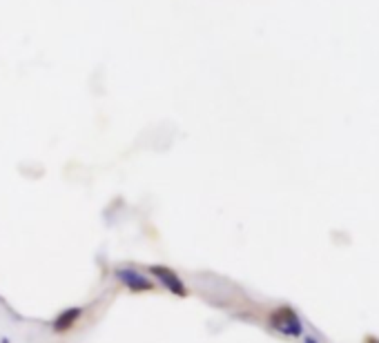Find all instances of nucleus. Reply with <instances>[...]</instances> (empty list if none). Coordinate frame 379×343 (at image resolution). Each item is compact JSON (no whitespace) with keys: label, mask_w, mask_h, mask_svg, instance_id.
Listing matches in <instances>:
<instances>
[{"label":"nucleus","mask_w":379,"mask_h":343,"mask_svg":"<svg viewBox=\"0 0 379 343\" xmlns=\"http://www.w3.org/2000/svg\"><path fill=\"white\" fill-rule=\"evenodd\" d=\"M268 323H270V328L284 337L297 339V337H303V332H306L301 317L297 314V310L290 308V305H282V308L270 312Z\"/></svg>","instance_id":"f257e3e1"},{"label":"nucleus","mask_w":379,"mask_h":343,"mask_svg":"<svg viewBox=\"0 0 379 343\" xmlns=\"http://www.w3.org/2000/svg\"><path fill=\"white\" fill-rule=\"evenodd\" d=\"M150 274L154 279H159V283L163 285L168 292H172L174 296H181V299H183V296H187V287L183 283V279L179 276L174 270H170L165 265H152Z\"/></svg>","instance_id":"f03ea898"},{"label":"nucleus","mask_w":379,"mask_h":343,"mask_svg":"<svg viewBox=\"0 0 379 343\" xmlns=\"http://www.w3.org/2000/svg\"><path fill=\"white\" fill-rule=\"evenodd\" d=\"M114 276L119 279V283H123L130 292H150L152 287H154L152 279L141 274L139 270H134V268H119L114 272Z\"/></svg>","instance_id":"7ed1b4c3"},{"label":"nucleus","mask_w":379,"mask_h":343,"mask_svg":"<svg viewBox=\"0 0 379 343\" xmlns=\"http://www.w3.org/2000/svg\"><path fill=\"white\" fill-rule=\"evenodd\" d=\"M80 317H83V308H67V310H62L60 314H56V319H54L51 330L56 332V335H65V332H69L80 321Z\"/></svg>","instance_id":"20e7f679"},{"label":"nucleus","mask_w":379,"mask_h":343,"mask_svg":"<svg viewBox=\"0 0 379 343\" xmlns=\"http://www.w3.org/2000/svg\"><path fill=\"white\" fill-rule=\"evenodd\" d=\"M303 343H321V341H319V339H314V337H306V339H303Z\"/></svg>","instance_id":"39448f33"},{"label":"nucleus","mask_w":379,"mask_h":343,"mask_svg":"<svg viewBox=\"0 0 379 343\" xmlns=\"http://www.w3.org/2000/svg\"><path fill=\"white\" fill-rule=\"evenodd\" d=\"M366 343H379V339H375V337H368V339H366Z\"/></svg>","instance_id":"423d86ee"}]
</instances>
